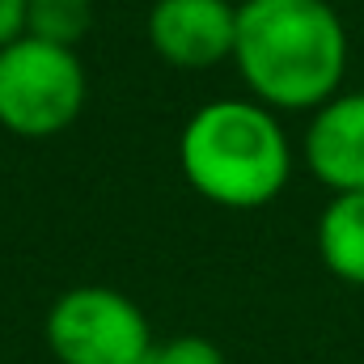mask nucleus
Masks as SVG:
<instances>
[{
  "label": "nucleus",
  "mask_w": 364,
  "mask_h": 364,
  "mask_svg": "<svg viewBox=\"0 0 364 364\" xmlns=\"http://www.w3.org/2000/svg\"><path fill=\"white\" fill-rule=\"evenodd\" d=\"M85 68L73 47L21 34L0 47V127L21 140L68 132L85 106Z\"/></svg>",
  "instance_id": "nucleus-3"
},
{
  "label": "nucleus",
  "mask_w": 364,
  "mask_h": 364,
  "mask_svg": "<svg viewBox=\"0 0 364 364\" xmlns=\"http://www.w3.org/2000/svg\"><path fill=\"white\" fill-rule=\"evenodd\" d=\"M93 26V4L90 0H30V17H26V34L73 47L85 38Z\"/></svg>",
  "instance_id": "nucleus-8"
},
{
  "label": "nucleus",
  "mask_w": 364,
  "mask_h": 364,
  "mask_svg": "<svg viewBox=\"0 0 364 364\" xmlns=\"http://www.w3.org/2000/svg\"><path fill=\"white\" fill-rule=\"evenodd\" d=\"M178 166L191 191L216 208H267L288 186L292 149L272 106L220 97L199 106L178 136Z\"/></svg>",
  "instance_id": "nucleus-2"
},
{
  "label": "nucleus",
  "mask_w": 364,
  "mask_h": 364,
  "mask_svg": "<svg viewBox=\"0 0 364 364\" xmlns=\"http://www.w3.org/2000/svg\"><path fill=\"white\" fill-rule=\"evenodd\" d=\"M43 331L60 364H144L157 348L144 309L106 284H77L60 292Z\"/></svg>",
  "instance_id": "nucleus-4"
},
{
  "label": "nucleus",
  "mask_w": 364,
  "mask_h": 364,
  "mask_svg": "<svg viewBox=\"0 0 364 364\" xmlns=\"http://www.w3.org/2000/svg\"><path fill=\"white\" fill-rule=\"evenodd\" d=\"M233 64L272 110H318L348 73V30L331 0H242Z\"/></svg>",
  "instance_id": "nucleus-1"
},
{
  "label": "nucleus",
  "mask_w": 364,
  "mask_h": 364,
  "mask_svg": "<svg viewBox=\"0 0 364 364\" xmlns=\"http://www.w3.org/2000/svg\"><path fill=\"white\" fill-rule=\"evenodd\" d=\"M237 4L229 0H153L149 43L182 73H203L233 60Z\"/></svg>",
  "instance_id": "nucleus-5"
},
{
  "label": "nucleus",
  "mask_w": 364,
  "mask_h": 364,
  "mask_svg": "<svg viewBox=\"0 0 364 364\" xmlns=\"http://www.w3.org/2000/svg\"><path fill=\"white\" fill-rule=\"evenodd\" d=\"M26 17H30V0H0V47L26 34Z\"/></svg>",
  "instance_id": "nucleus-10"
},
{
  "label": "nucleus",
  "mask_w": 364,
  "mask_h": 364,
  "mask_svg": "<svg viewBox=\"0 0 364 364\" xmlns=\"http://www.w3.org/2000/svg\"><path fill=\"white\" fill-rule=\"evenodd\" d=\"M318 255L335 279L364 288V191H343L322 208Z\"/></svg>",
  "instance_id": "nucleus-7"
},
{
  "label": "nucleus",
  "mask_w": 364,
  "mask_h": 364,
  "mask_svg": "<svg viewBox=\"0 0 364 364\" xmlns=\"http://www.w3.org/2000/svg\"><path fill=\"white\" fill-rule=\"evenodd\" d=\"M305 166L335 195L364 191V90L335 93L305 132Z\"/></svg>",
  "instance_id": "nucleus-6"
},
{
  "label": "nucleus",
  "mask_w": 364,
  "mask_h": 364,
  "mask_svg": "<svg viewBox=\"0 0 364 364\" xmlns=\"http://www.w3.org/2000/svg\"><path fill=\"white\" fill-rule=\"evenodd\" d=\"M144 364H229V360H225V352L212 339H203V335H178V339L153 348V356Z\"/></svg>",
  "instance_id": "nucleus-9"
}]
</instances>
